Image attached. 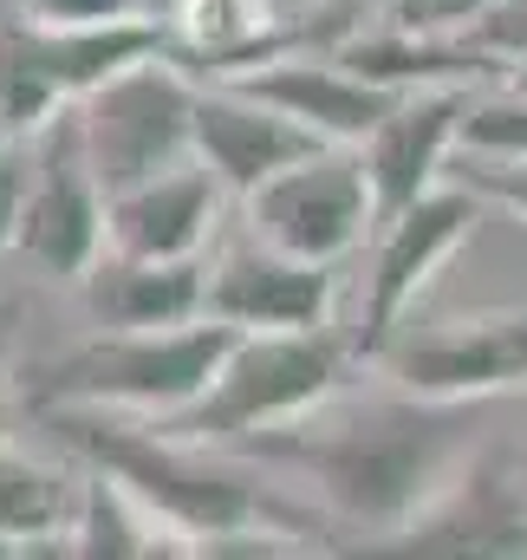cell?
<instances>
[{"mask_svg":"<svg viewBox=\"0 0 527 560\" xmlns=\"http://www.w3.org/2000/svg\"><path fill=\"white\" fill-rule=\"evenodd\" d=\"M79 495H85V482H72L66 469H46V463H33L26 450L0 443V541H7V548L72 535Z\"/></svg>","mask_w":527,"mask_h":560,"instance_id":"obj_16","label":"cell"},{"mask_svg":"<svg viewBox=\"0 0 527 560\" xmlns=\"http://www.w3.org/2000/svg\"><path fill=\"white\" fill-rule=\"evenodd\" d=\"M462 112H469V92L443 85L430 98H397L391 112L372 125V138H365V183H372V215L378 222H391L397 209H410L430 189L443 150L456 143Z\"/></svg>","mask_w":527,"mask_h":560,"instance_id":"obj_11","label":"cell"},{"mask_svg":"<svg viewBox=\"0 0 527 560\" xmlns=\"http://www.w3.org/2000/svg\"><path fill=\"white\" fill-rule=\"evenodd\" d=\"M248 215H255L261 248H280L293 261H326V268L346 248H359V235L378 222L365 163H352L339 150L286 163L280 176H267L261 189H248Z\"/></svg>","mask_w":527,"mask_h":560,"instance_id":"obj_6","label":"cell"},{"mask_svg":"<svg viewBox=\"0 0 527 560\" xmlns=\"http://www.w3.org/2000/svg\"><path fill=\"white\" fill-rule=\"evenodd\" d=\"M85 300L112 332H143V326H183L202 313V268L189 261H143V255H118V261H92L85 268Z\"/></svg>","mask_w":527,"mask_h":560,"instance_id":"obj_15","label":"cell"},{"mask_svg":"<svg viewBox=\"0 0 527 560\" xmlns=\"http://www.w3.org/2000/svg\"><path fill=\"white\" fill-rule=\"evenodd\" d=\"M229 85L273 105V112H286V118H300V125H313L332 143H365L372 125L403 98L397 85L359 79L346 66H313V59L306 66H273V72H229Z\"/></svg>","mask_w":527,"mask_h":560,"instance_id":"obj_14","label":"cell"},{"mask_svg":"<svg viewBox=\"0 0 527 560\" xmlns=\"http://www.w3.org/2000/svg\"><path fill=\"white\" fill-rule=\"evenodd\" d=\"M189 138L202 150V170H209L222 189H235V196L261 189L267 176H280L286 163H306V156L332 150V138H319L313 125L273 112V105L235 92V85H229V92H196V125H189Z\"/></svg>","mask_w":527,"mask_h":560,"instance_id":"obj_8","label":"cell"},{"mask_svg":"<svg viewBox=\"0 0 527 560\" xmlns=\"http://www.w3.org/2000/svg\"><path fill=\"white\" fill-rule=\"evenodd\" d=\"M13 242H20L26 261H39L52 275H85L98 261V242H105V189L92 183V163L79 150V118L59 125V150H52L46 176L26 183Z\"/></svg>","mask_w":527,"mask_h":560,"instance_id":"obj_9","label":"cell"},{"mask_svg":"<svg viewBox=\"0 0 527 560\" xmlns=\"http://www.w3.org/2000/svg\"><path fill=\"white\" fill-rule=\"evenodd\" d=\"M462 411L449 398V411H378L372 423H352L326 443H300V436H267L273 456H293L306 469H319L326 495L359 515V522H403L423 495V482L436 476V463L449 456Z\"/></svg>","mask_w":527,"mask_h":560,"instance_id":"obj_3","label":"cell"},{"mask_svg":"<svg viewBox=\"0 0 527 560\" xmlns=\"http://www.w3.org/2000/svg\"><path fill=\"white\" fill-rule=\"evenodd\" d=\"M339 346L319 326H286V332H242L215 378L202 385L196 405H183L176 430L189 436H242L267 430L300 411H313L326 392H339Z\"/></svg>","mask_w":527,"mask_h":560,"instance_id":"obj_4","label":"cell"},{"mask_svg":"<svg viewBox=\"0 0 527 560\" xmlns=\"http://www.w3.org/2000/svg\"><path fill=\"white\" fill-rule=\"evenodd\" d=\"M522 515L502 495V482H469V495L456 502V515H436L430 528H417L403 541V555H508L522 548Z\"/></svg>","mask_w":527,"mask_h":560,"instance_id":"obj_17","label":"cell"},{"mask_svg":"<svg viewBox=\"0 0 527 560\" xmlns=\"http://www.w3.org/2000/svg\"><path fill=\"white\" fill-rule=\"evenodd\" d=\"M52 430L92 456L131 502H143L156 522L183 528V535H202L209 548L222 535H300L313 528L300 509L273 502V495H255L248 482L235 476H215L202 463H189L183 450H169L163 436L137 430V423H112V418H79L72 405H52Z\"/></svg>","mask_w":527,"mask_h":560,"instance_id":"obj_1","label":"cell"},{"mask_svg":"<svg viewBox=\"0 0 527 560\" xmlns=\"http://www.w3.org/2000/svg\"><path fill=\"white\" fill-rule=\"evenodd\" d=\"M242 339V326L202 313L183 326H143V332H112L66 352L59 365H46L26 392L33 405H156V411H183L202 398V385L215 378V365L229 359V346Z\"/></svg>","mask_w":527,"mask_h":560,"instance_id":"obj_2","label":"cell"},{"mask_svg":"<svg viewBox=\"0 0 527 560\" xmlns=\"http://www.w3.org/2000/svg\"><path fill=\"white\" fill-rule=\"evenodd\" d=\"M489 0H403L397 7V26L403 33H430V26H443V20H469V13H482Z\"/></svg>","mask_w":527,"mask_h":560,"instance_id":"obj_21","label":"cell"},{"mask_svg":"<svg viewBox=\"0 0 527 560\" xmlns=\"http://www.w3.org/2000/svg\"><path fill=\"white\" fill-rule=\"evenodd\" d=\"M476 222V196L469 189H423L410 209H397L385 222V255H378V275H372V306H365V352H378L397 332L403 306L430 287L436 261L469 235Z\"/></svg>","mask_w":527,"mask_h":560,"instance_id":"obj_10","label":"cell"},{"mask_svg":"<svg viewBox=\"0 0 527 560\" xmlns=\"http://www.w3.org/2000/svg\"><path fill=\"white\" fill-rule=\"evenodd\" d=\"M189 125H196V85L156 59H137L85 92L79 150L92 163V183L105 196H118V189H137V183L176 170L196 150Z\"/></svg>","mask_w":527,"mask_h":560,"instance_id":"obj_5","label":"cell"},{"mask_svg":"<svg viewBox=\"0 0 527 560\" xmlns=\"http://www.w3.org/2000/svg\"><path fill=\"white\" fill-rule=\"evenodd\" d=\"M476 189L495 196V202H515L527 215V163H522V176H515V170H476Z\"/></svg>","mask_w":527,"mask_h":560,"instance_id":"obj_23","label":"cell"},{"mask_svg":"<svg viewBox=\"0 0 527 560\" xmlns=\"http://www.w3.org/2000/svg\"><path fill=\"white\" fill-rule=\"evenodd\" d=\"M456 138L469 143L476 156H508L527 163V92L522 98H489V105H469Z\"/></svg>","mask_w":527,"mask_h":560,"instance_id":"obj_19","label":"cell"},{"mask_svg":"<svg viewBox=\"0 0 527 560\" xmlns=\"http://www.w3.org/2000/svg\"><path fill=\"white\" fill-rule=\"evenodd\" d=\"M339 66H352L359 79H378V85H397L403 92V79H443V85H476V79H495L502 72V59H489V52H410V46H352Z\"/></svg>","mask_w":527,"mask_h":560,"instance_id":"obj_18","label":"cell"},{"mask_svg":"<svg viewBox=\"0 0 527 560\" xmlns=\"http://www.w3.org/2000/svg\"><path fill=\"white\" fill-rule=\"evenodd\" d=\"M222 183L209 170H163L137 189L105 196V235L118 242V255H143V261H189L215 222Z\"/></svg>","mask_w":527,"mask_h":560,"instance_id":"obj_13","label":"cell"},{"mask_svg":"<svg viewBox=\"0 0 527 560\" xmlns=\"http://www.w3.org/2000/svg\"><path fill=\"white\" fill-rule=\"evenodd\" d=\"M522 92H527V66H522Z\"/></svg>","mask_w":527,"mask_h":560,"instance_id":"obj_25","label":"cell"},{"mask_svg":"<svg viewBox=\"0 0 527 560\" xmlns=\"http://www.w3.org/2000/svg\"><path fill=\"white\" fill-rule=\"evenodd\" d=\"M0 555H13V548H7V541H0Z\"/></svg>","mask_w":527,"mask_h":560,"instance_id":"obj_26","label":"cell"},{"mask_svg":"<svg viewBox=\"0 0 527 560\" xmlns=\"http://www.w3.org/2000/svg\"><path fill=\"white\" fill-rule=\"evenodd\" d=\"M332 300L326 261H293L280 248L261 255H229L202 280V313L242 326V332H286V326H319Z\"/></svg>","mask_w":527,"mask_h":560,"instance_id":"obj_12","label":"cell"},{"mask_svg":"<svg viewBox=\"0 0 527 560\" xmlns=\"http://www.w3.org/2000/svg\"><path fill=\"white\" fill-rule=\"evenodd\" d=\"M33 26H98V20H131L137 0H26Z\"/></svg>","mask_w":527,"mask_h":560,"instance_id":"obj_20","label":"cell"},{"mask_svg":"<svg viewBox=\"0 0 527 560\" xmlns=\"http://www.w3.org/2000/svg\"><path fill=\"white\" fill-rule=\"evenodd\" d=\"M20 202H26V176H20V156H13V150H0V242H13Z\"/></svg>","mask_w":527,"mask_h":560,"instance_id":"obj_22","label":"cell"},{"mask_svg":"<svg viewBox=\"0 0 527 560\" xmlns=\"http://www.w3.org/2000/svg\"><path fill=\"white\" fill-rule=\"evenodd\" d=\"M0 411H7V346H0Z\"/></svg>","mask_w":527,"mask_h":560,"instance_id":"obj_24","label":"cell"},{"mask_svg":"<svg viewBox=\"0 0 527 560\" xmlns=\"http://www.w3.org/2000/svg\"><path fill=\"white\" fill-rule=\"evenodd\" d=\"M391 359V378L410 398H489L527 385V313H495V319H456L410 332L403 346H378Z\"/></svg>","mask_w":527,"mask_h":560,"instance_id":"obj_7","label":"cell"}]
</instances>
